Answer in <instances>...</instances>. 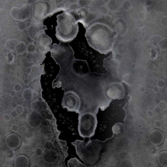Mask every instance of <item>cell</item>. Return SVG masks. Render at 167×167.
<instances>
[{
	"label": "cell",
	"mask_w": 167,
	"mask_h": 167,
	"mask_svg": "<svg viewBox=\"0 0 167 167\" xmlns=\"http://www.w3.org/2000/svg\"><path fill=\"white\" fill-rule=\"evenodd\" d=\"M85 29V37L90 47L101 54L111 51L114 34L107 23L94 20Z\"/></svg>",
	"instance_id": "obj_1"
},
{
	"label": "cell",
	"mask_w": 167,
	"mask_h": 167,
	"mask_svg": "<svg viewBox=\"0 0 167 167\" xmlns=\"http://www.w3.org/2000/svg\"><path fill=\"white\" fill-rule=\"evenodd\" d=\"M56 36L61 42H70L76 37L79 30L78 23L68 13L63 12L57 16Z\"/></svg>",
	"instance_id": "obj_2"
},
{
	"label": "cell",
	"mask_w": 167,
	"mask_h": 167,
	"mask_svg": "<svg viewBox=\"0 0 167 167\" xmlns=\"http://www.w3.org/2000/svg\"><path fill=\"white\" fill-rule=\"evenodd\" d=\"M95 117L92 115H83L80 117L78 131L80 135L83 138L89 137L94 135L96 125Z\"/></svg>",
	"instance_id": "obj_3"
},
{
	"label": "cell",
	"mask_w": 167,
	"mask_h": 167,
	"mask_svg": "<svg viewBox=\"0 0 167 167\" xmlns=\"http://www.w3.org/2000/svg\"><path fill=\"white\" fill-rule=\"evenodd\" d=\"M52 41L51 38L47 35L44 30L40 31L38 33L37 44L38 52L45 55L50 51Z\"/></svg>",
	"instance_id": "obj_4"
},
{
	"label": "cell",
	"mask_w": 167,
	"mask_h": 167,
	"mask_svg": "<svg viewBox=\"0 0 167 167\" xmlns=\"http://www.w3.org/2000/svg\"><path fill=\"white\" fill-rule=\"evenodd\" d=\"M76 159V158H72L68 161V167H85L77 159L75 162Z\"/></svg>",
	"instance_id": "obj_5"
}]
</instances>
